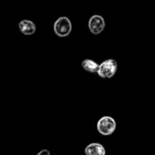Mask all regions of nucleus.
I'll return each instance as SVG.
<instances>
[{
	"instance_id": "f257e3e1",
	"label": "nucleus",
	"mask_w": 155,
	"mask_h": 155,
	"mask_svg": "<svg viewBox=\"0 0 155 155\" xmlns=\"http://www.w3.org/2000/svg\"><path fill=\"white\" fill-rule=\"evenodd\" d=\"M72 28V23L66 16L59 17L54 24V31L58 37H67L71 34Z\"/></svg>"
},
{
	"instance_id": "f03ea898",
	"label": "nucleus",
	"mask_w": 155,
	"mask_h": 155,
	"mask_svg": "<svg viewBox=\"0 0 155 155\" xmlns=\"http://www.w3.org/2000/svg\"><path fill=\"white\" fill-rule=\"evenodd\" d=\"M116 129V122L111 116H104L97 123V130L100 134L108 136L113 134Z\"/></svg>"
},
{
	"instance_id": "7ed1b4c3",
	"label": "nucleus",
	"mask_w": 155,
	"mask_h": 155,
	"mask_svg": "<svg viewBox=\"0 0 155 155\" xmlns=\"http://www.w3.org/2000/svg\"><path fill=\"white\" fill-rule=\"evenodd\" d=\"M117 69V62L114 59H107L100 64L97 74L102 78H112L116 74Z\"/></svg>"
},
{
	"instance_id": "20e7f679",
	"label": "nucleus",
	"mask_w": 155,
	"mask_h": 155,
	"mask_svg": "<svg viewBox=\"0 0 155 155\" xmlns=\"http://www.w3.org/2000/svg\"><path fill=\"white\" fill-rule=\"evenodd\" d=\"M105 27L104 18L100 15H94L90 17L88 22V28L94 35H99Z\"/></svg>"
},
{
	"instance_id": "39448f33",
	"label": "nucleus",
	"mask_w": 155,
	"mask_h": 155,
	"mask_svg": "<svg viewBox=\"0 0 155 155\" xmlns=\"http://www.w3.org/2000/svg\"><path fill=\"white\" fill-rule=\"evenodd\" d=\"M18 27H19L20 32L24 34L25 35H32L35 33V30H36L35 24L33 21L27 20V19L21 20L18 24Z\"/></svg>"
},
{
	"instance_id": "423d86ee",
	"label": "nucleus",
	"mask_w": 155,
	"mask_h": 155,
	"mask_svg": "<svg viewBox=\"0 0 155 155\" xmlns=\"http://www.w3.org/2000/svg\"><path fill=\"white\" fill-rule=\"evenodd\" d=\"M85 155H105V149L100 143H90L84 149Z\"/></svg>"
},
{
	"instance_id": "0eeeda50",
	"label": "nucleus",
	"mask_w": 155,
	"mask_h": 155,
	"mask_svg": "<svg viewBox=\"0 0 155 155\" xmlns=\"http://www.w3.org/2000/svg\"><path fill=\"white\" fill-rule=\"evenodd\" d=\"M82 66L88 73H91V74H98V70H99L100 64H98L94 60L85 59V60H84L82 62Z\"/></svg>"
},
{
	"instance_id": "6e6552de",
	"label": "nucleus",
	"mask_w": 155,
	"mask_h": 155,
	"mask_svg": "<svg viewBox=\"0 0 155 155\" xmlns=\"http://www.w3.org/2000/svg\"><path fill=\"white\" fill-rule=\"evenodd\" d=\"M37 155H51L50 154V152L48 151V150H46V149H45V150H42V151H40Z\"/></svg>"
}]
</instances>
